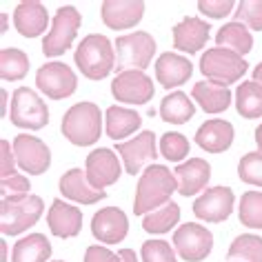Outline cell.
<instances>
[{
  "label": "cell",
  "mask_w": 262,
  "mask_h": 262,
  "mask_svg": "<svg viewBox=\"0 0 262 262\" xmlns=\"http://www.w3.org/2000/svg\"><path fill=\"white\" fill-rule=\"evenodd\" d=\"M178 191V180L171 173V169L165 165H149L145 173L140 176V182L136 187V200H134V213L147 215L156 209L165 207L171 202V193Z\"/></svg>",
  "instance_id": "1"
},
{
  "label": "cell",
  "mask_w": 262,
  "mask_h": 262,
  "mask_svg": "<svg viewBox=\"0 0 262 262\" xmlns=\"http://www.w3.org/2000/svg\"><path fill=\"white\" fill-rule=\"evenodd\" d=\"M62 136L76 147H91L102 136V114L94 102H78L62 116Z\"/></svg>",
  "instance_id": "2"
},
{
  "label": "cell",
  "mask_w": 262,
  "mask_h": 262,
  "mask_svg": "<svg viewBox=\"0 0 262 262\" xmlns=\"http://www.w3.org/2000/svg\"><path fill=\"white\" fill-rule=\"evenodd\" d=\"M74 60L84 78H89V80H102L116 67L114 45L102 34H89L78 45Z\"/></svg>",
  "instance_id": "3"
},
{
  "label": "cell",
  "mask_w": 262,
  "mask_h": 262,
  "mask_svg": "<svg viewBox=\"0 0 262 262\" xmlns=\"http://www.w3.org/2000/svg\"><path fill=\"white\" fill-rule=\"evenodd\" d=\"M45 211L40 195H14L0 200V231L5 235H20L34 227Z\"/></svg>",
  "instance_id": "4"
},
{
  "label": "cell",
  "mask_w": 262,
  "mask_h": 262,
  "mask_svg": "<svg viewBox=\"0 0 262 262\" xmlns=\"http://www.w3.org/2000/svg\"><path fill=\"white\" fill-rule=\"evenodd\" d=\"M247 60L238 54L222 47L207 49L200 58V71L207 76L209 82L220 84V87H229V84L238 82L242 76L247 74Z\"/></svg>",
  "instance_id": "5"
},
{
  "label": "cell",
  "mask_w": 262,
  "mask_h": 262,
  "mask_svg": "<svg viewBox=\"0 0 262 262\" xmlns=\"http://www.w3.org/2000/svg\"><path fill=\"white\" fill-rule=\"evenodd\" d=\"M156 54V40L147 31L120 36L116 40V69L120 71H145Z\"/></svg>",
  "instance_id": "6"
},
{
  "label": "cell",
  "mask_w": 262,
  "mask_h": 262,
  "mask_svg": "<svg viewBox=\"0 0 262 262\" xmlns=\"http://www.w3.org/2000/svg\"><path fill=\"white\" fill-rule=\"evenodd\" d=\"M11 124L18 129L38 131L45 129L49 122V109L45 100L29 87H18L11 96V109H9Z\"/></svg>",
  "instance_id": "7"
},
{
  "label": "cell",
  "mask_w": 262,
  "mask_h": 262,
  "mask_svg": "<svg viewBox=\"0 0 262 262\" xmlns=\"http://www.w3.org/2000/svg\"><path fill=\"white\" fill-rule=\"evenodd\" d=\"M82 23V16L76 7H60L51 20V31L42 40V54L47 58H58L67 51L76 40L78 27Z\"/></svg>",
  "instance_id": "8"
},
{
  "label": "cell",
  "mask_w": 262,
  "mask_h": 262,
  "mask_svg": "<svg viewBox=\"0 0 262 262\" xmlns=\"http://www.w3.org/2000/svg\"><path fill=\"white\" fill-rule=\"evenodd\" d=\"M173 247L176 253L187 262H200L211 253L213 233L207 227L198 225V222H187V225L178 227V231L173 233Z\"/></svg>",
  "instance_id": "9"
},
{
  "label": "cell",
  "mask_w": 262,
  "mask_h": 262,
  "mask_svg": "<svg viewBox=\"0 0 262 262\" xmlns=\"http://www.w3.org/2000/svg\"><path fill=\"white\" fill-rule=\"evenodd\" d=\"M36 84L42 94H47V98L51 100H62V98H69L78 87V78L71 71V67H67L64 62H47L38 69L36 74Z\"/></svg>",
  "instance_id": "10"
},
{
  "label": "cell",
  "mask_w": 262,
  "mask_h": 262,
  "mask_svg": "<svg viewBox=\"0 0 262 262\" xmlns=\"http://www.w3.org/2000/svg\"><path fill=\"white\" fill-rule=\"evenodd\" d=\"M14 156L18 167L29 176H40L51 165V151L40 138L29 134H18L14 138Z\"/></svg>",
  "instance_id": "11"
},
{
  "label": "cell",
  "mask_w": 262,
  "mask_h": 262,
  "mask_svg": "<svg viewBox=\"0 0 262 262\" xmlns=\"http://www.w3.org/2000/svg\"><path fill=\"white\" fill-rule=\"evenodd\" d=\"M116 151L120 154L124 171L136 176L140 173L142 167L154 165L158 158V149H156V136L154 131H140L136 138H131L127 142H120L116 147Z\"/></svg>",
  "instance_id": "12"
},
{
  "label": "cell",
  "mask_w": 262,
  "mask_h": 262,
  "mask_svg": "<svg viewBox=\"0 0 262 262\" xmlns=\"http://www.w3.org/2000/svg\"><path fill=\"white\" fill-rule=\"evenodd\" d=\"M154 94V80L145 71H122L111 82V96L127 104H147Z\"/></svg>",
  "instance_id": "13"
},
{
  "label": "cell",
  "mask_w": 262,
  "mask_h": 262,
  "mask_svg": "<svg viewBox=\"0 0 262 262\" xmlns=\"http://www.w3.org/2000/svg\"><path fill=\"white\" fill-rule=\"evenodd\" d=\"M233 200L231 187H209L198 195V200H193V213L205 222H222L231 215Z\"/></svg>",
  "instance_id": "14"
},
{
  "label": "cell",
  "mask_w": 262,
  "mask_h": 262,
  "mask_svg": "<svg viewBox=\"0 0 262 262\" xmlns=\"http://www.w3.org/2000/svg\"><path fill=\"white\" fill-rule=\"evenodd\" d=\"M84 171H87V178L96 189H104L109 185H116L122 173V167L114 149L98 147L84 160Z\"/></svg>",
  "instance_id": "15"
},
{
  "label": "cell",
  "mask_w": 262,
  "mask_h": 262,
  "mask_svg": "<svg viewBox=\"0 0 262 262\" xmlns=\"http://www.w3.org/2000/svg\"><path fill=\"white\" fill-rule=\"evenodd\" d=\"M129 220L122 209L118 207H104L94 213L91 218V233L104 245H118L127 238Z\"/></svg>",
  "instance_id": "16"
},
{
  "label": "cell",
  "mask_w": 262,
  "mask_h": 262,
  "mask_svg": "<svg viewBox=\"0 0 262 262\" xmlns=\"http://www.w3.org/2000/svg\"><path fill=\"white\" fill-rule=\"evenodd\" d=\"M100 14H102V23L109 29L114 31L131 29L145 16V3L142 0H104Z\"/></svg>",
  "instance_id": "17"
},
{
  "label": "cell",
  "mask_w": 262,
  "mask_h": 262,
  "mask_svg": "<svg viewBox=\"0 0 262 262\" xmlns=\"http://www.w3.org/2000/svg\"><path fill=\"white\" fill-rule=\"evenodd\" d=\"M58 187H60V193L67 200L80 202V205H94V202L107 198V191L91 185L87 171H82V169H69L67 173H62Z\"/></svg>",
  "instance_id": "18"
},
{
  "label": "cell",
  "mask_w": 262,
  "mask_h": 262,
  "mask_svg": "<svg viewBox=\"0 0 262 262\" xmlns=\"http://www.w3.org/2000/svg\"><path fill=\"white\" fill-rule=\"evenodd\" d=\"M49 14L47 7L38 0H23L14 11V27L25 38H38L47 29Z\"/></svg>",
  "instance_id": "19"
},
{
  "label": "cell",
  "mask_w": 262,
  "mask_h": 262,
  "mask_svg": "<svg viewBox=\"0 0 262 262\" xmlns=\"http://www.w3.org/2000/svg\"><path fill=\"white\" fill-rule=\"evenodd\" d=\"M233 142V124L229 120H213L202 122L198 131H195V145L200 149H205L209 154H222L231 147Z\"/></svg>",
  "instance_id": "20"
},
{
  "label": "cell",
  "mask_w": 262,
  "mask_h": 262,
  "mask_svg": "<svg viewBox=\"0 0 262 262\" xmlns=\"http://www.w3.org/2000/svg\"><path fill=\"white\" fill-rule=\"evenodd\" d=\"M47 225L58 238H74L82 231V211L62 200H54L47 213Z\"/></svg>",
  "instance_id": "21"
},
{
  "label": "cell",
  "mask_w": 262,
  "mask_h": 262,
  "mask_svg": "<svg viewBox=\"0 0 262 262\" xmlns=\"http://www.w3.org/2000/svg\"><path fill=\"white\" fill-rule=\"evenodd\" d=\"M176 180H178V193L180 195H195L207 187L211 178V165L202 158H189L187 162L176 167Z\"/></svg>",
  "instance_id": "22"
},
{
  "label": "cell",
  "mask_w": 262,
  "mask_h": 262,
  "mask_svg": "<svg viewBox=\"0 0 262 262\" xmlns=\"http://www.w3.org/2000/svg\"><path fill=\"white\" fill-rule=\"evenodd\" d=\"M193 74V64L189 58L165 51L158 60H156V78L165 89H173L185 84Z\"/></svg>",
  "instance_id": "23"
},
{
  "label": "cell",
  "mask_w": 262,
  "mask_h": 262,
  "mask_svg": "<svg viewBox=\"0 0 262 262\" xmlns=\"http://www.w3.org/2000/svg\"><path fill=\"white\" fill-rule=\"evenodd\" d=\"M211 23H205L200 18H185L173 27V47L185 54H198L209 40Z\"/></svg>",
  "instance_id": "24"
},
{
  "label": "cell",
  "mask_w": 262,
  "mask_h": 262,
  "mask_svg": "<svg viewBox=\"0 0 262 262\" xmlns=\"http://www.w3.org/2000/svg\"><path fill=\"white\" fill-rule=\"evenodd\" d=\"M191 96L207 114H222V111H227L229 104H231V91L227 87L209 82V80L195 82Z\"/></svg>",
  "instance_id": "25"
},
{
  "label": "cell",
  "mask_w": 262,
  "mask_h": 262,
  "mask_svg": "<svg viewBox=\"0 0 262 262\" xmlns=\"http://www.w3.org/2000/svg\"><path fill=\"white\" fill-rule=\"evenodd\" d=\"M104 124H107V136L111 140H122L131 136L136 129H140L142 118L138 111L134 109H124L118 104H111L104 116Z\"/></svg>",
  "instance_id": "26"
},
{
  "label": "cell",
  "mask_w": 262,
  "mask_h": 262,
  "mask_svg": "<svg viewBox=\"0 0 262 262\" xmlns=\"http://www.w3.org/2000/svg\"><path fill=\"white\" fill-rule=\"evenodd\" d=\"M51 255V242L45 233L25 235L14 245L11 262H47Z\"/></svg>",
  "instance_id": "27"
},
{
  "label": "cell",
  "mask_w": 262,
  "mask_h": 262,
  "mask_svg": "<svg viewBox=\"0 0 262 262\" xmlns=\"http://www.w3.org/2000/svg\"><path fill=\"white\" fill-rule=\"evenodd\" d=\"M158 114H160V118L165 122L185 124V122H189L193 118L195 107H193L191 98H189L185 91H173V94H169V96L162 98Z\"/></svg>",
  "instance_id": "28"
},
{
  "label": "cell",
  "mask_w": 262,
  "mask_h": 262,
  "mask_svg": "<svg viewBox=\"0 0 262 262\" xmlns=\"http://www.w3.org/2000/svg\"><path fill=\"white\" fill-rule=\"evenodd\" d=\"M215 47H222V49L233 51V54H238V56H245L253 47V38L245 25L227 23L225 27H220L218 34H215Z\"/></svg>",
  "instance_id": "29"
},
{
  "label": "cell",
  "mask_w": 262,
  "mask_h": 262,
  "mask_svg": "<svg viewBox=\"0 0 262 262\" xmlns=\"http://www.w3.org/2000/svg\"><path fill=\"white\" fill-rule=\"evenodd\" d=\"M235 109L242 118H260L262 116V84L255 80H245L235 89Z\"/></svg>",
  "instance_id": "30"
},
{
  "label": "cell",
  "mask_w": 262,
  "mask_h": 262,
  "mask_svg": "<svg viewBox=\"0 0 262 262\" xmlns=\"http://www.w3.org/2000/svg\"><path fill=\"white\" fill-rule=\"evenodd\" d=\"M180 220V207L176 202H167L165 207L156 209V211L147 213L142 218V229L147 233H154V235H160V233H167L178 225Z\"/></svg>",
  "instance_id": "31"
},
{
  "label": "cell",
  "mask_w": 262,
  "mask_h": 262,
  "mask_svg": "<svg viewBox=\"0 0 262 262\" xmlns=\"http://www.w3.org/2000/svg\"><path fill=\"white\" fill-rule=\"evenodd\" d=\"M231 262H262V238L253 233L238 235L227 251Z\"/></svg>",
  "instance_id": "32"
},
{
  "label": "cell",
  "mask_w": 262,
  "mask_h": 262,
  "mask_svg": "<svg viewBox=\"0 0 262 262\" xmlns=\"http://www.w3.org/2000/svg\"><path fill=\"white\" fill-rule=\"evenodd\" d=\"M29 74V58L20 49H3L0 51V76L3 80H20Z\"/></svg>",
  "instance_id": "33"
},
{
  "label": "cell",
  "mask_w": 262,
  "mask_h": 262,
  "mask_svg": "<svg viewBox=\"0 0 262 262\" xmlns=\"http://www.w3.org/2000/svg\"><path fill=\"white\" fill-rule=\"evenodd\" d=\"M240 222L249 229H262V193L247 191L240 200Z\"/></svg>",
  "instance_id": "34"
},
{
  "label": "cell",
  "mask_w": 262,
  "mask_h": 262,
  "mask_svg": "<svg viewBox=\"0 0 262 262\" xmlns=\"http://www.w3.org/2000/svg\"><path fill=\"white\" fill-rule=\"evenodd\" d=\"M189 140L178 131H169L160 138V154L169 162H182L189 156Z\"/></svg>",
  "instance_id": "35"
},
{
  "label": "cell",
  "mask_w": 262,
  "mask_h": 262,
  "mask_svg": "<svg viewBox=\"0 0 262 262\" xmlns=\"http://www.w3.org/2000/svg\"><path fill=\"white\" fill-rule=\"evenodd\" d=\"M233 23H240L253 31H262V0H242V3H238Z\"/></svg>",
  "instance_id": "36"
},
{
  "label": "cell",
  "mask_w": 262,
  "mask_h": 262,
  "mask_svg": "<svg viewBox=\"0 0 262 262\" xmlns=\"http://www.w3.org/2000/svg\"><path fill=\"white\" fill-rule=\"evenodd\" d=\"M238 176L247 185L262 187V151H249L240 158Z\"/></svg>",
  "instance_id": "37"
},
{
  "label": "cell",
  "mask_w": 262,
  "mask_h": 262,
  "mask_svg": "<svg viewBox=\"0 0 262 262\" xmlns=\"http://www.w3.org/2000/svg\"><path fill=\"white\" fill-rule=\"evenodd\" d=\"M142 262H178L169 242L165 240H147L140 249Z\"/></svg>",
  "instance_id": "38"
},
{
  "label": "cell",
  "mask_w": 262,
  "mask_h": 262,
  "mask_svg": "<svg viewBox=\"0 0 262 262\" xmlns=\"http://www.w3.org/2000/svg\"><path fill=\"white\" fill-rule=\"evenodd\" d=\"M31 182L25 176H9V178H0V191L3 198H14V195H27Z\"/></svg>",
  "instance_id": "39"
},
{
  "label": "cell",
  "mask_w": 262,
  "mask_h": 262,
  "mask_svg": "<svg viewBox=\"0 0 262 262\" xmlns=\"http://www.w3.org/2000/svg\"><path fill=\"white\" fill-rule=\"evenodd\" d=\"M233 5H238V3H233V0H200L198 11L205 14L207 18H225L231 14Z\"/></svg>",
  "instance_id": "40"
},
{
  "label": "cell",
  "mask_w": 262,
  "mask_h": 262,
  "mask_svg": "<svg viewBox=\"0 0 262 262\" xmlns=\"http://www.w3.org/2000/svg\"><path fill=\"white\" fill-rule=\"evenodd\" d=\"M16 167H18V162L14 156V147L7 140H0V176L3 178L16 176Z\"/></svg>",
  "instance_id": "41"
},
{
  "label": "cell",
  "mask_w": 262,
  "mask_h": 262,
  "mask_svg": "<svg viewBox=\"0 0 262 262\" xmlns=\"http://www.w3.org/2000/svg\"><path fill=\"white\" fill-rule=\"evenodd\" d=\"M82 262H122V258L100 245H91V247H87V253H84Z\"/></svg>",
  "instance_id": "42"
},
{
  "label": "cell",
  "mask_w": 262,
  "mask_h": 262,
  "mask_svg": "<svg viewBox=\"0 0 262 262\" xmlns=\"http://www.w3.org/2000/svg\"><path fill=\"white\" fill-rule=\"evenodd\" d=\"M118 255L122 258V262H138V258H136V251H134V249H120V251H118Z\"/></svg>",
  "instance_id": "43"
},
{
  "label": "cell",
  "mask_w": 262,
  "mask_h": 262,
  "mask_svg": "<svg viewBox=\"0 0 262 262\" xmlns=\"http://www.w3.org/2000/svg\"><path fill=\"white\" fill-rule=\"evenodd\" d=\"M253 80L258 82V84H262V62L258 64V67L253 69Z\"/></svg>",
  "instance_id": "44"
},
{
  "label": "cell",
  "mask_w": 262,
  "mask_h": 262,
  "mask_svg": "<svg viewBox=\"0 0 262 262\" xmlns=\"http://www.w3.org/2000/svg\"><path fill=\"white\" fill-rule=\"evenodd\" d=\"M255 145H258V151H262V124L255 129Z\"/></svg>",
  "instance_id": "45"
},
{
  "label": "cell",
  "mask_w": 262,
  "mask_h": 262,
  "mask_svg": "<svg viewBox=\"0 0 262 262\" xmlns=\"http://www.w3.org/2000/svg\"><path fill=\"white\" fill-rule=\"evenodd\" d=\"M0 247H3V262H7V245H5V240H3V245Z\"/></svg>",
  "instance_id": "46"
},
{
  "label": "cell",
  "mask_w": 262,
  "mask_h": 262,
  "mask_svg": "<svg viewBox=\"0 0 262 262\" xmlns=\"http://www.w3.org/2000/svg\"><path fill=\"white\" fill-rule=\"evenodd\" d=\"M54 262H64V260H54Z\"/></svg>",
  "instance_id": "47"
}]
</instances>
